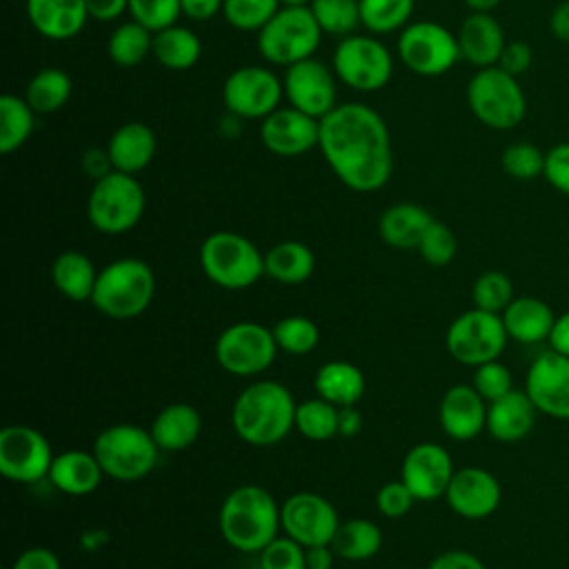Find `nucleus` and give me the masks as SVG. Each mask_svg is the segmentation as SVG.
<instances>
[{
  "mask_svg": "<svg viewBox=\"0 0 569 569\" xmlns=\"http://www.w3.org/2000/svg\"><path fill=\"white\" fill-rule=\"evenodd\" d=\"M336 178L358 193L382 189L393 171L389 129L378 111L362 102L338 104L320 120L318 142Z\"/></svg>",
  "mask_w": 569,
  "mask_h": 569,
  "instance_id": "nucleus-1",
  "label": "nucleus"
},
{
  "mask_svg": "<svg viewBox=\"0 0 569 569\" xmlns=\"http://www.w3.org/2000/svg\"><path fill=\"white\" fill-rule=\"evenodd\" d=\"M296 407L291 391L278 380L247 385L231 405V427L251 447H273L296 429Z\"/></svg>",
  "mask_w": 569,
  "mask_h": 569,
  "instance_id": "nucleus-2",
  "label": "nucleus"
},
{
  "mask_svg": "<svg viewBox=\"0 0 569 569\" xmlns=\"http://www.w3.org/2000/svg\"><path fill=\"white\" fill-rule=\"evenodd\" d=\"M222 540L240 553H260L282 531L280 505L260 485L231 489L218 511Z\"/></svg>",
  "mask_w": 569,
  "mask_h": 569,
  "instance_id": "nucleus-3",
  "label": "nucleus"
},
{
  "mask_svg": "<svg viewBox=\"0 0 569 569\" xmlns=\"http://www.w3.org/2000/svg\"><path fill=\"white\" fill-rule=\"evenodd\" d=\"M153 296V269L142 258L124 256L98 271L89 302L111 320H133L149 309Z\"/></svg>",
  "mask_w": 569,
  "mask_h": 569,
  "instance_id": "nucleus-4",
  "label": "nucleus"
},
{
  "mask_svg": "<svg viewBox=\"0 0 569 569\" xmlns=\"http://www.w3.org/2000/svg\"><path fill=\"white\" fill-rule=\"evenodd\" d=\"M200 269L220 289L242 291L264 276V253L238 231L209 233L198 251Z\"/></svg>",
  "mask_w": 569,
  "mask_h": 569,
  "instance_id": "nucleus-5",
  "label": "nucleus"
},
{
  "mask_svg": "<svg viewBox=\"0 0 569 569\" xmlns=\"http://www.w3.org/2000/svg\"><path fill=\"white\" fill-rule=\"evenodd\" d=\"M107 478L118 482H136L147 478L160 456L149 429L131 422H118L102 429L91 449Z\"/></svg>",
  "mask_w": 569,
  "mask_h": 569,
  "instance_id": "nucleus-6",
  "label": "nucleus"
},
{
  "mask_svg": "<svg viewBox=\"0 0 569 569\" xmlns=\"http://www.w3.org/2000/svg\"><path fill=\"white\" fill-rule=\"evenodd\" d=\"M147 196L140 180L131 173L111 171L96 180L87 198V218L104 236L131 231L144 216Z\"/></svg>",
  "mask_w": 569,
  "mask_h": 569,
  "instance_id": "nucleus-7",
  "label": "nucleus"
},
{
  "mask_svg": "<svg viewBox=\"0 0 569 569\" xmlns=\"http://www.w3.org/2000/svg\"><path fill=\"white\" fill-rule=\"evenodd\" d=\"M467 104L476 120L496 131L518 127L527 116V96L520 80L498 64L478 69L467 84Z\"/></svg>",
  "mask_w": 569,
  "mask_h": 569,
  "instance_id": "nucleus-8",
  "label": "nucleus"
},
{
  "mask_svg": "<svg viewBox=\"0 0 569 569\" xmlns=\"http://www.w3.org/2000/svg\"><path fill=\"white\" fill-rule=\"evenodd\" d=\"M322 29L309 7H280L276 16L258 31V53L278 67H291L313 58L320 47Z\"/></svg>",
  "mask_w": 569,
  "mask_h": 569,
  "instance_id": "nucleus-9",
  "label": "nucleus"
},
{
  "mask_svg": "<svg viewBox=\"0 0 569 569\" xmlns=\"http://www.w3.org/2000/svg\"><path fill=\"white\" fill-rule=\"evenodd\" d=\"M278 345L273 331L253 320H240L224 327L213 345L220 369L238 378H251L271 367Z\"/></svg>",
  "mask_w": 569,
  "mask_h": 569,
  "instance_id": "nucleus-10",
  "label": "nucleus"
},
{
  "mask_svg": "<svg viewBox=\"0 0 569 569\" xmlns=\"http://www.w3.org/2000/svg\"><path fill=\"white\" fill-rule=\"evenodd\" d=\"M507 329L500 313L469 309L453 318L445 333V347L449 356L467 367H478L489 360H498L507 347Z\"/></svg>",
  "mask_w": 569,
  "mask_h": 569,
  "instance_id": "nucleus-11",
  "label": "nucleus"
},
{
  "mask_svg": "<svg viewBox=\"0 0 569 569\" xmlns=\"http://www.w3.org/2000/svg\"><path fill=\"white\" fill-rule=\"evenodd\" d=\"M331 69L342 84L369 93L382 89L391 80L393 58L378 38L353 33L340 38Z\"/></svg>",
  "mask_w": 569,
  "mask_h": 569,
  "instance_id": "nucleus-12",
  "label": "nucleus"
},
{
  "mask_svg": "<svg viewBox=\"0 0 569 569\" xmlns=\"http://www.w3.org/2000/svg\"><path fill=\"white\" fill-rule=\"evenodd\" d=\"M396 49L402 64L425 78L442 76L460 60L456 33L433 20L409 22L400 29Z\"/></svg>",
  "mask_w": 569,
  "mask_h": 569,
  "instance_id": "nucleus-13",
  "label": "nucleus"
},
{
  "mask_svg": "<svg viewBox=\"0 0 569 569\" xmlns=\"http://www.w3.org/2000/svg\"><path fill=\"white\" fill-rule=\"evenodd\" d=\"M282 80L262 64H247L231 71L222 84V104L231 116L262 120L280 107Z\"/></svg>",
  "mask_w": 569,
  "mask_h": 569,
  "instance_id": "nucleus-14",
  "label": "nucleus"
},
{
  "mask_svg": "<svg viewBox=\"0 0 569 569\" xmlns=\"http://www.w3.org/2000/svg\"><path fill=\"white\" fill-rule=\"evenodd\" d=\"M53 456L47 436L36 427L7 425L0 431V473L16 485L47 478Z\"/></svg>",
  "mask_w": 569,
  "mask_h": 569,
  "instance_id": "nucleus-15",
  "label": "nucleus"
},
{
  "mask_svg": "<svg viewBox=\"0 0 569 569\" xmlns=\"http://www.w3.org/2000/svg\"><path fill=\"white\" fill-rule=\"evenodd\" d=\"M282 533L302 547L331 545L340 518L336 507L316 491H296L280 505Z\"/></svg>",
  "mask_w": 569,
  "mask_h": 569,
  "instance_id": "nucleus-16",
  "label": "nucleus"
},
{
  "mask_svg": "<svg viewBox=\"0 0 569 569\" xmlns=\"http://www.w3.org/2000/svg\"><path fill=\"white\" fill-rule=\"evenodd\" d=\"M282 84L289 104L318 120L338 107V76L316 58L287 67Z\"/></svg>",
  "mask_w": 569,
  "mask_h": 569,
  "instance_id": "nucleus-17",
  "label": "nucleus"
},
{
  "mask_svg": "<svg viewBox=\"0 0 569 569\" xmlns=\"http://www.w3.org/2000/svg\"><path fill=\"white\" fill-rule=\"evenodd\" d=\"M456 473L449 451L438 442L413 445L400 465V480L420 502L445 498Z\"/></svg>",
  "mask_w": 569,
  "mask_h": 569,
  "instance_id": "nucleus-18",
  "label": "nucleus"
},
{
  "mask_svg": "<svg viewBox=\"0 0 569 569\" xmlns=\"http://www.w3.org/2000/svg\"><path fill=\"white\" fill-rule=\"evenodd\" d=\"M525 391L545 416L569 420V356L540 353L527 371Z\"/></svg>",
  "mask_w": 569,
  "mask_h": 569,
  "instance_id": "nucleus-19",
  "label": "nucleus"
},
{
  "mask_svg": "<svg viewBox=\"0 0 569 569\" xmlns=\"http://www.w3.org/2000/svg\"><path fill=\"white\" fill-rule=\"evenodd\" d=\"M260 142L267 151L282 158H296L320 142V120L296 109L278 107L260 120Z\"/></svg>",
  "mask_w": 569,
  "mask_h": 569,
  "instance_id": "nucleus-20",
  "label": "nucleus"
},
{
  "mask_svg": "<svg viewBox=\"0 0 569 569\" xmlns=\"http://www.w3.org/2000/svg\"><path fill=\"white\" fill-rule=\"evenodd\" d=\"M502 489L498 478L482 467L456 469L445 493L453 513L467 520H482L500 507Z\"/></svg>",
  "mask_w": 569,
  "mask_h": 569,
  "instance_id": "nucleus-21",
  "label": "nucleus"
},
{
  "mask_svg": "<svg viewBox=\"0 0 569 569\" xmlns=\"http://www.w3.org/2000/svg\"><path fill=\"white\" fill-rule=\"evenodd\" d=\"M489 402L473 389V385H453L445 391L438 405V420L451 440H473L487 429Z\"/></svg>",
  "mask_w": 569,
  "mask_h": 569,
  "instance_id": "nucleus-22",
  "label": "nucleus"
},
{
  "mask_svg": "<svg viewBox=\"0 0 569 569\" xmlns=\"http://www.w3.org/2000/svg\"><path fill=\"white\" fill-rule=\"evenodd\" d=\"M456 38L460 47V58L478 69L498 64L500 53L507 44L502 24L487 11H471L462 20Z\"/></svg>",
  "mask_w": 569,
  "mask_h": 569,
  "instance_id": "nucleus-23",
  "label": "nucleus"
},
{
  "mask_svg": "<svg viewBox=\"0 0 569 569\" xmlns=\"http://www.w3.org/2000/svg\"><path fill=\"white\" fill-rule=\"evenodd\" d=\"M27 18L40 36L62 42L84 29L89 11L84 0H27Z\"/></svg>",
  "mask_w": 569,
  "mask_h": 569,
  "instance_id": "nucleus-24",
  "label": "nucleus"
},
{
  "mask_svg": "<svg viewBox=\"0 0 569 569\" xmlns=\"http://www.w3.org/2000/svg\"><path fill=\"white\" fill-rule=\"evenodd\" d=\"M47 478L60 493L82 498L100 487L104 471L93 451L67 449L53 456Z\"/></svg>",
  "mask_w": 569,
  "mask_h": 569,
  "instance_id": "nucleus-25",
  "label": "nucleus"
},
{
  "mask_svg": "<svg viewBox=\"0 0 569 569\" xmlns=\"http://www.w3.org/2000/svg\"><path fill=\"white\" fill-rule=\"evenodd\" d=\"M540 411L527 396V391L511 389L502 398L487 407V431L498 442H518L527 438L536 425Z\"/></svg>",
  "mask_w": 569,
  "mask_h": 569,
  "instance_id": "nucleus-26",
  "label": "nucleus"
},
{
  "mask_svg": "<svg viewBox=\"0 0 569 569\" xmlns=\"http://www.w3.org/2000/svg\"><path fill=\"white\" fill-rule=\"evenodd\" d=\"M156 149H158V142H156L153 129L136 120L120 124L107 142V151L113 169L131 176L140 173L151 164Z\"/></svg>",
  "mask_w": 569,
  "mask_h": 569,
  "instance_id": "nucleus-27",
  "label": "nucleus"
},
{
  "mask_svg": "<svg viewBox=\"0 0 569 569\" xmlns=\"http://www.w3.org/2000/svg\"><path fill=\"white\" fill-rule=\"evenodd\" d=\"M507 336L522 345H538L549 340L556 316L551 307L536 296H520L509 302V307L500 313Z\"/></svg>",
  "mask_w": 569,
  "mask_h": 569,
  "instance_id": "nucleus-28",
  "label": "nucleus"
},
{
  "mask_svg": "<svg viewBox=\"0 0 569 569\" xmlns=\"http://www.w3.org/2000/svg\"><path fill=\"white\" fill-rule=\"evenodd\" d=\"M149 431L160 451H184L198 440L202 418L193 405L171 402L153 416Z\"/></svg>",
  "mask_w": 569,
  "mask_h": 569,
  "instance_id": "nucleus-29",
  "label": "nucleus"
},
{
  "mask_svg": "<svg viewBox=\"0 0 569 569\" xmlns=\"http://www.w3.org/2000/svg\"><path fill=\"white\" fill-rule=\"evenodd\" d=\"M431 222L433 218L425 207L416 202H396L382 211L378 231L382 242L393 249H416Z\"/></svg>",
  "mask_w": 569,
  "mask_h": 569,
  "instance_id": "nucleus-30",
  "label": "nucleus"
},
{
  "mask_svg": "<svg viewBox=\"0 0 569 569\" xmlns=\"http://www.w3.org/2000/svg\"><path fill=\"white\" fill-rule=\"evenodd\" d=\"M313 389L320 398L329 400L336 407L358 405L365 396L367 382L365 373L347 360H329L313 376Z\"/></svg>",
  "mask_w": 569,
  "mask_h": 569,
  "instance_id": "nucleus-31",
  "label": "nucleus"
},
{
  "mask_svg": "<svg viewBox=\"0 0 569 569\" xmlns=\"http://www.w3.org/2000/svg\"><path fill=\"white\" fill-rule=\"evenodd\" d=\"M96 278L98 269L91 262V258L82 251L67 249L58 253L51 262V282L71 302L91 300Z\"/></svg>",
  "mask_w": 569,
  "mask_h": 569,
  "instance_id": "nucleus-32",
  "label": "nucleus"
},
{
  "mask_svg": "<svg viewBox=\"0 0 569 569\" xmlns=\"http://www.w3.org/2000/svg\"><path fill=\"white\" fill-rule=\"evenodd\" d=\"M313 269L316 256L300 240H282L264 253V276L280 284H302Z\"/></svg>",
  "mask_w": 569,
  "mask_h": 569,
  "instance_id": "nucleus-33",
  "label": "nucleus"
},
{
  "mask_svg": "<svg viewBox=\"0 0 569 569\" xmlns=\"http://www.w3.org/2000/svg\"><path fill=\"white\" fill-rule=\"evenodd\" d=\"M202 53L200 38L184 24H171L158 33H153L151 56L171 71L191 69Z\"/></svg>",
  "mask_w": 569,
  "mask_h": 569,
  "instance_id": "nucleus-34",
  "label": "nucleus"
},
{
  "mask_svg": "<svg viewBox=\"0 0 569 569\" xmlns=\"http://www.w3.org/2000/svg\"><path fill=\"white\" fill-rule=\"evenodd\" d=\"M331 547L338 558L347 562H362L373 558L382 547V531L369 518H351L340 522Z\"/></svg>",
  "mask_w": 569,
  "mask_h": 569,
  "instance_id": "nucleus-35",
  "label": "nucleus"
},
{
  "mask_svg": "<svg viewBox=\"0 0 569 569\" xmlns=\"http://www.w3.org/2000/svg\"><path fill=\"white\" fill-rule=\"evenodd\" d=\"M71 91H73V82L64 69L44 67L27 82L22 98L29 102V107L36 113L47 116V113L60 111L69 102Z\"/></svg>",
  "mask_w": 569,
  "mask_h": 569,
  "instance_id": "nucleus-36",
  "label": "nucleus"
},
{
  "mask_svg": "<svg viewBox=\"0 0 569 569\" xmlns=\"http://www.w3.org/2000/svg\"><path fill=\"white\" fill-rule=\"evenodd\" d=\"M36 111L29 102L16 93H4L0 98V151L4 156L18 151L36 127Z\"/></svg>",
  "mask_w": 569,
  "mask_h": 569,
  "instance_id": "nucleus-37",
  "label": "nucleus"
},
{
  "mask_svg": "<svg viewBox=\"0 0 569 569\" xmlns=\"http://www.w3.org/2000/svg\"><path fill=\"white\" fill-rule=\"evenodd\" d=\"M153 44V33L136 20L118 24L107 42V53L118 67H136L149 53Z\"/></svg>",
  "mask_w": 569,
  "mask_h": 569,
  "instance_id": "nucleus-38",
  "label": "nucleus"
},
{
  "mask_svg": "<svg viewBox=\"0 0 569 569\" xmlns=\"http://www.w3.org/2000/svg\"><path fill=\"white\" fill-rule=\"evenodd\" d=\"M340 407L316 396L296 407V429L313 442H327L338 436Z\"/></svg>",
  "mask_w": 569,
  "mask_h": 569,
  "instance_id": "nucleus-39",
  "label": "nucleus"
},
{
  "mask_svg": "<svg viewBox=\"0 0 569 569\" xmlns=\"http://www.w3.org/2000/svg\"><path fill=\"white\" fill-rule=\"evenodd\" d=\"M416 0H360V22L371 33H391L405 29Z\"/></svg>",
  "mask_w": 569,
  "mask_h": 569,
  "instance_id": "nucleus-40",
  "label": "nucleus"
},
{
  "mask_svg": "<svg viewBox=\"0 0 569 569\" xmlns=\"http://www.w3.org/2000/svg\"><path fill=\"white\" fill-rule=\"evenodd\" d=\"M322 33L347 38L353 36L360 22V0H311L309 4Z\"/></svg>",
  "mask_w": 569,
  "mask_h": 569,
  "instance_id": "nucleus-41",
  "label": "nucleus"
},
{
  "mask_svg": "<svg viewBox=\"0 0 569 569\" xmlns=\"http://www.w3.org/2000/svg\"><path fill=\"white\" fill-rule=\"evenodd\" d=\"M271 331L278 349L291 356H307L320 342V329L307 316H284L271 327Z\"/></svg>",
  "mask_w": 569,
  "mask_h": 569,
  "instance_id": "nucleus-42",
  "label": "nucleus"
},
{
  "mask_svg": "<svg viewBox=\"0 0 569 569\" xmlns=\"http://www.w3.org/2000/svg\"><path fill=\"white\" fill-rule=\"evenodd\" d=\"M473 307L491 313H502L513 300V284L505 271L489 269L480 273L471 287Z\"/></svg>",
  "mask_w": 569,
  "mask_h": 569,
  "instance_id": "nucleus-43",
  "label": "nucleus"
},
{
  "mask_svg": "<svg viewBox=\"0 0 569 569\" xmlns=\"http://www.w3.org/2000/svg\"><path fill=\"white\" fill-rule=\"evenodd\" d=\"M280 9V0H224L222 16L238 31H260Z\"/></svg>",
  "mask_w": 569,
  "mask_h": 569,
  "instance_id": "nucleus-44",
  "label": "nucleus"
},
{
  "mask_svg": "<svg viewBox=\"0 0 569 569\" xmlns=\"http://www.w3.org/2000/svg\"><path fill=\"white\" fill-rule=\"evenodd\" d=\"M502 171L520 182H529L542 176L545 171V151L527 140L509 144L500 156Z\"/></svg>",
  "mask_w": 569,
  "mask_h": 569,
  "instance_id": "nucleus-45",
  "label": "nucleus"
},
{
  "mask_svg": "<svg viewBox=\"0 0 569 569\" xmlns=\"http://www.w3.org/2000/svg\"><path fill=\"white\" fill-rule=\"evenodd\" d=\"M416 251L420 253V258L427 262V264H433V267H445L449 264L453 258H456V251H458V240H456V233L440 220H433L427 231L422 233Z\"/></svg>",
  "mask_w": 569,
  "mask_h": 569,
  "instance_id": "nucleus-46",
  "label": "nucleus"
},
{
  "mask_svg": "<svg viewBox=\"0 0 569 569\" xmlns=\"http://www.w3.org/2000/svg\"><path fill=\"white\" fill-rule=\"evenodd\" d=\"M129 16L151 33H158L178 22L182 7L180 0H129Z\"/></svg>",
  "mask_w": 569,
  "mask_h": 569,
  "instance_id": "nucleus-47",
  "label": "nucleus"
},
{
  "mask_svg": "<svg viewBox=\"0 0 569 569\" xmlns=\"http://www.w3.org/2000/svg\"><path fill=\"white\" fill-rule=\"evenodd\" d=\"M260 569H307L305 547L289 536H278L258 553Z\"/></svg>",
  "mask_w": 569,
  "mask_h": 569,
  "instance_id": "nucleus-48",
  "label": "nucleus"
},
{
  "mask_svg": "<svg viewBox=\"0 0 569 569\" xmlns=\"http://www.w3.org/2000/svg\"><path fill=\"white\" fill-rule=\"evenodd\" d=\"M471 385L487 402H493L513 389V378L507 365H502L500 360H489L485 365L473 367Z\"/></svg>",
  "mask_w": 569,
  "mask_h": 569,
  "instance_id": "nucleus-49",
  "label": "nucleus"
},
{
  "mask_svg": "<svg viewBox=\"0 0 569 569\" xmlns=\"http://www.w3.org/2000/svg\"><path fill=\"white\" fill-rule=\"evenodd\" d=\"M413 502H418L413 498V493L407 489V485L398 478V480H389L385 482L378 493H376V507L385 518H402L411 511Z\"/></svg>",
  "mask_w": 569,
  "mask_h": 569,
  "instance_id": "nucleus-50",
  "label": "nucleus"
},
{
  "mask_svg": "<svg viewBox=\"0 0 569 569\" xmlns=\"http://www.w3.org/2000/svg\"><path fill=\"white\" fill-rule=\"evenodd\" d=\"M545 180L560 193L569 196V140L545 151Z\"/></svg>",
  "mask_w": 569,
  "mask_h": 569,
  "instance_id": "nucleus-51",
  "label": "nucleus"
},
{
  "mask_svg": "<svg viewBox=\"0 0 569 569\" xmlns=\"http://www.w3.org/2000/svg\"><path fill=\"white\" fill-rule=\"evenodd\" d=\"M533 62V51L531 47L525 42V40H507L502 53H500V60H498V67L516 78H520L522 73L529 71Z\"/></svg>",
  "mask_w": 569,
  "mask_h": 569,
  "instance_id": "nucleus-52",
  "label": "nucleus"
},
{
  "mask_svg": "<svg viewBox=\"0 0 569 569\" xmlns=\"http://www.w3.org/2000/svg\"><path fill=\"white\" fill-rule=\"evenodd\" d=\"M9 569H62V565L49 547H29L13 560Z\"/></svg>",
  "mask_w": 569,
  "mask_h": 569,
  "instance_id": "nucleus-53",
  "label": "nucleus"
},
{
  "mask_svg": "<svg viewBox=\"0 0 569 569\" xmlns=\"http://www.w3.org/2000/svg\"><path fill=\"white\" fill-rule=\"evenodd\" d=\"M427 569H487L485 562L465 549H449L438 553Z\"/></svg>",
  "mask_w": 569,
  "mask_h": 569,
  "instance_id": "nucleus-54",
  "label": "nucleus"
},
{
  "mask_svg": "<svg viewBox=\"0 0 569 569\" xmlns=\"http://www.w3.org/2000/svg\"><path fill=\"white\" fill-rule=\"evenodd\" d=\"M80 167L84 171V176H89L93 182L104 178L107 173L113 171V164H111V158H109V151L107 147H91L82 153L80 158Z\"/></svg>",
  "mask_w": 569,
  "mask_h": 569,
  "instance_id": "nucleus-55",
  "label": "nucleus"
},
{
  "mask_svg": "<svg viewBox=\"0 0 569 569\" xmlns=\"http://www.w3.org/2000/svg\"><path fill=\"white\" fill-rule=\"evenodd\" d=\"M89 18L98 22L118 20L124 11H129V0H84Z\"/></svg>",
  "mask_w": 569,
  "mask_h": 569,
  "instance_id": "nucleus-56",
  "label": "nucleus"
},
{
  "mask_svg": "<svg viewBox=\"0 0 569 569\" xmlns=\"http://www.w3.org/2000/svg\"><path fill=\"white\" fill-rule=\"evenodd\" d=\"M222 2L224 0H180L182 16L196 22L211 20L216 13H222Z\"/></svg>",
  "mask_w": 569,
  "mask_h": 569,
  "instance_id": "nucleus-57",
  "label": "nucleus"
},
{
  "mask_svg": "<svg viewBox=\"0 0 569 569\" xmlns=\"http://www.w3.org/2000/svg\"><path fill=\"white\" fill-rule=\"evenodd\" d=\"M549 349L558 351L562 356H569V311L560 313L553 322V329L549 333Z\"/></svg>",
  "mask_w": 569,
  "mask_h": 569,
  "instance_id": "nucleus-58",
  "label": "nucleus"
},
{
  "mask_svg": "<svg viewBox=\"0 0 569 569\" xmlns=\"http://www.w3.org/2000/svg\"><path fill=\"white\" fill-rule=\"evenodd\" d=\"M362 429V413L358 411L356 405H349V407H340V413H338V436L342 438H353L358 436Z\"/></svg>",
  "mask_w": 569,
  "mask_h": 569,
  "instance_id": "nucleus-59",
  "label": "nucleus"
},
{
  "mask_svg": "<svg viewBox=\"0 0 569 569\" xmlns=\"http://www.w3.org/2000/svg\"><path fill=\"white\" fill-rule=\"evenodd\" d=\"M305 560H307V569H333L336 551L331 545L305 547Z\"/></svg>",
  "mask_w": 569,
  "mask_h": 569,
  "instance_id": "nucleus-60",
  "label": "nucleus"
},
{
  "mask_svg": "<svg viewBox=\"0 0 569 569\" xmlns=\"http://www.w3.org/2000/svg\"><path fill=\"white\" fill-rule=\"evenodd\" d=\"M549 31L553 38L569 42V0H560L549 16Z\"/></svg>",
  "mask_w": 569,
  "mask_h": 569,
  "instance_id": "nucleus-61",
  "label": "nucleus"
},
{
  "mask_svg": "<svg viewBox=\"0 0 569 569\" xmlns=\"http://www.w3.org/2000/svg\"><path fill=\"white\" fill-rule=\"evenodd\" d=\"M502 0H465V4L471 9V11H487L491 13Z\"/></svg>",
  "mask_w": 569,
  "mask_h": 569,
  "instance_id": "nucleus-62",
  "label": "nucleus"
},
{
  "mask_svg": "<svg viewBox=\"0 0 569 569\" xmlns=\"http://www.w3.org/2000/svg\"><path fill=\"white\" fill-rule=\"evenodd\" d=\"M311 0H280V7H309Z\"/></svg>",
  "mask_w": 569,
  "mask_h": 569,
  "instance_id": "nucleus-63",
  "label": "nucleus"
}]
</instances>
